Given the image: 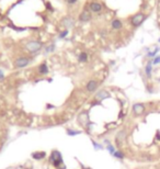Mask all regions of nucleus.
<instances>
[{"mask_svg":"<svg viewBox=\"0 0 160 169\" xmlns=\"http://www.w3.org/2000/svg\"><path fill=\"white\" fill-rule=\"evenodd\" d=\"M30 64V59L28 57H19L15 63V66L17 68H24Z\"/></svg>","mask_w":160,"mask_h":169,"instance_id":"nucleus-6","label":"nucleus"},{"mask_svg":"<svg viewBox=\"0 0 160 169\" xmlns=\"http://www.w3.org/2000/svg\"><path fill=\"white\" fill-rule=\"evenodd\" d=\"M158 80H159V81H160V78H159V79H158Z\"/></svg>","mask_w":160,"mask_h":169,"instance_id":"nucleus-27","label":"nucleus"},{"mask_svg":"<svg viewBox=\"0 0 160 169\" xmlns=\"http://www.w3.org/2000/svg\"><path fill=\"white\" fill-rule=\"evenodd\" d=\"M104 143L108 144V145H106V149L109 150L110 154H111V155L114 154V152H115V150H116V149H115V147H114V145H112V144L110 143L109 140H104Z\"/></svg>","mask_w":160,"mask_h":169,"instance_id":"nucleus-14","label":"nucleus"},{"mask_svg":"<svg viewBox=\"0 0 160 169\" xmlns=\"http://www.w3.org/2000/svg\"><path fill=\"white\" fill-rule=\"evenodd\" d=\"M3 78H5V74H3V72L0 69V80H2Z\"/></svg>","mask_w":160,"mask_h":169,"instance_id":"nucleus-25","label":"nucleus"},{"mask_svg":"<svg viewBox=\"0 0 160 169\" xmlns=\"http://www.w3.org/2000/svg\"><path fill=\"white\" fill-rule=\"evenodd\" d=\"M63 25L64 26H72V25H74V21L70 19V18H65L63 21Z\"/></svg>","mask_w":160,"mask_h":169,"instance_id":"nucleus-17","label":"nucleus"},{"mask_svg":"<svg viewBox=\"0 0 160 169\" xmlns=\"http://www.w3.org/2000/svg\"><path fill=\"white\" fill-rule=\"evenodd\" d=\"M112 28L115 30H118L122 28V22H121L120 20H117V19H115V20L112 21Z\"/></svg>","mask_w":160,"mask_h":169,"instance_id":"nucleus-16","label":"nucleus"},{"mask_svg":"<svg viewBox=\"0 0 160 169\" xmlns=\"http://www.w3.org/2000/svg\"><path fill=\"white\" fill-rule=\"evenodd\" d=\"M113 157L117 158V159H123L124 157H125V155H124L123 152H121V150H115L114 154L112 155Z\"/></svg>","mask_w":160,"mask_h":169,"instance_id":"nucleus-18","label":"nucleus"},{"mask_svg":"<svg viewBox=\"0 0 160 169\" xmlns=\"http://www.w3.org/2000/svg\"><path fill=\"white\" fill-rule=\"evenodd\" d=\"M67 34H68V31L66 30V31H64V32H62V33H60V34H59V37H60V39H64V37H65Z\"/></svg>","mask_w":160,"mask_h":169,"instance_id":"nucleus-21","label":"nucleus"},{"mask_svg":"<svg viewBox=\"0 0 160 169\" xmlns=\"http://www.w3.org/2000/svg\"><path fill=\"white\" fill-rule=\"evenodd\" d=\"M152 63H154L155 65H156V64H159V63H160V56H157V57L155 58L154 62H152Z\"/></svg>","mask_w":160,"mask_h":169,"instance_id":"nucleus-23","label":"nucleus"},{"mask_svg":"<svg viewBox=\"0 0 160 169\" xmlns=\"http://www.w3.org/2000/svg\"><path fill=\"white\" fill-rule=\"evenodd\" d=\"M111 96H110V93L106 90H100L99 92H97V95H95V100L98 101H103L105 100V99H108V98H110Z\"/></svg>","mask_w":160,"mask_h":169,"instance_id":"nucleus-8","label":"nucleus"},{"mask_svg":"<svg viewBox=\"0 0 160 169\" xmlns=\"http://www.w3.org/2000/svg\"><path fill=\"white\" fill-rule=\"evenodd\" d=\"M145 18H146L145 15H143V13H137V15H135L134 17L132 18L131 22H132V24H133L134 26H138V25H140V24L144 22Z\"/></svg>","mask_w":160,"mask_h":169,"instance_id":"nucleus-5","label":"nucleus"},{"mask_svg":"<svg viewBox=\"0 0 160 169\" xmlns=\"http://www.w3.org/2000/svg\"><path fill=\"white\" fill-rule=\"evenodd\" d=\"M145 106H144L143 103H134L133 104V108H132V111L134 113V115L136 117H140V115H143L145 113Z\"/></svg>","mask_w":160,"mask_h":169,"instance_id":"nucleus-3","label":"nucleus"},{"mask_svg":"<svg viewBox=\"0 0 160 169\" xmlns=\"http://www.w3.org/2000/svg\"><path fill=\"white\" fill-rule=\"evenodd\" d=\"M32 158L35 159V161H41V159H43V158L46 157V153L45 152H34L32 153Z\"/></svg>","mask_w":160,"mask_h":169,"instance_id":"nucleus-9","label":"nucleus"},{"mask_svg":"<svg viewBox=\"0 0 160 169\" xmlns=\"http://www.w3.org/2000/svg\"><path fill=\"white\" fill-rule=\"evenodd\" d=\"M66 133H67V135H69V136H76V135L80 134L81 131H78V130H72V129H67L66 130Z\"/></svg>","mask_w":160,"mask_h":169,"instance_id":"nucleus-15","label":"nucleus"},{"mask_svg":"<svg viewBox=\"0 0 160 169\" xmlns=\"http://www.w3.org/2000/svg\"><path fill=\"white\" fill-rule=\"evenodd\" d=\"M90 10L93 12H100L102 10V6L99 2H91L90 3Z\"/></svg>","mask_w":160,"mask_h":169,"instance_id":"nucleus-11","label":"nucleus"},{"mask_svg":"<svg viewBox=\"0 0 160 169\" xmlns=\"http://www.w3.org/2000/svg\"><path fill=\"white\" fill-rule=\"evenodd\" d=\"M159 42H160V39H159Z\"/></svg>","mask_w":160,"mask_h":169,"instance_id":"nucleus-28","label":"nucleus"},{"mask_svg":"<svg viewBox=\"0 0 160 169\" xmlns=\"http://www.w3.org/2000/svg\"><path fill=\"white\" fill-rule=\"evenodd\" d=\"M91 142H92V144H93V147H95V150H101V149H103V146L101 145V144L97 143V142L93 140H91Z\"/></svg>","mask_w":160,"mask_h":169,"instance_id":"nucleus-20","label":"nucleus"},{"mask_svg":"<svg viewBox=\"0 0 160 169\" xmlns=\"http://www.w3.org/2000/svg\"><path fill=\"white\" fill-rule=\"evenodd\" d=\"M78 59H79L80 63H86L87 60H88V54H87L86 52L80 53L79 56H78Z\"/></svg>","mask_w":160,"mask_h":169,"instance_id":"nucleus-13","label":"nucleus"},{"mask_svg":"<svg viewBox=\"0 0 160 169\" xmlns=\"http://www.w3.org/2000/svg\"><path fill=\"white\" fill-rule=\"evenodd\" d=\"M158 51H159V49H156L154 52H152V53H149L148 55H149V56H155V55H156V53H157Z\"/></svg>","mask_w":160,"mask_h":169,"instance_id":"nucleus-24","label":"nucleus"},{"mask_svg":"<svg viewBox=\"0 0 160 169\" xmlns=\"http://www.w3.org/2000/svg\"><path fill=\"white\" fill-rule=\"evenodd\" d=\"M49 163H51L52 166L55 167V168H59V167L63 165L64 164L63 156H62V154H60L59 150L55 149V150L52 152L51 157H49Z\"/></svg>","mask_w":160,"mask_h":169,"instance_id":"nucleus-1","label":"nucleus"},{"mask_svg":"<svg viewBox=\"0 0 160 169\" xmlns=\"http://www.w3.org/2000/svg\"><path fill=\"white\" fill-rule=\"evenodd\" d=\"M25 49L30 53H36V52L41 51V49H42V43L38 42V41H31L25 45Z\"/></svg>","mask_w":160,"mask_h":169,"instance_id":"nucleus-2","label":"nucleus"},{"mask_svg":"<svg viewBox=\"0 0 160 169\" xmlns=\"http://www.w3.org/2000/svg\"><path fill=\"white\" fill-rule=\"evenodd\" d=\"M76 1H77V0H68V2H69V3H75Z\"/></svg>","mask_w":160,"mask_h":169,"instance_id":"nucleus-26","label":"nucleus"},{"mask_svg":"<svg viewBox=\"0 0 160 169\" xmlns=\"http://www.w3.org/2000/svg\"><path fill=\"white\" fill-rule=\"evenodd\" d=\"M98 86H99V83L97 80H89L86 85V89L89 93H93L98 89Z\"/></svg>","mask_w":160,"mask_h":169,"instance_id":"nucleus-7","label":"nucleus"},{"mask_svg":"<svg viewBox=\"0 0 160 169\" xmlns=\"http://www.w3.org/2000/svg\"><path fill=\"white\" fill-rule=\"evenodd\" d=\"M54 49H55V46H54V45H49L48 47L46 49V52H47V53H49V52L54 51Z\"/></svg>","mask_w":160,"mask_h":169,"instance_id":"nucleus-22","label":"nucleus"},{"mask_svg":"<svg viewBox=\"0 0 160 169\" xmlns=\"http://www.w3.org/2000/svg\"><path fill=\"white\" fill-rule=\"evenodd\" d=\"M90 13H89L87 10H85V11H82L81 13H80V15H79V20L80 21H82V22H87V21H89L90 20Z\"/></svg>","mask_w":160,"mask_h":169,"instance_id":"nucleus-10","label":"nucleus"},{"mask_svg":"<svg viewBox=\"0 0 160 169\" xmlns=\"http://www.w3.org/2000/svg\"><path fill=\"white\" fill-rule=\"evenodd\" d=\"M126 131L125 130H121L120 132L116 134V137H115V143H116V146L121 147L123 145V143L126 140Z\"/></svg>","mask_w":160,"mask_h":169,"instance_id":"nucleus-4","label":"nucleus"},{"mask_svg":"<svg viewBox=\"0 0 160 169\" xmlns=\"http://www.w3.org/2000/svg\"><path fill=\"white\" fill-rule=\"evenodd\" d=\"M38 73H40L41 75H46L48 73V67H47V65H46L45 63L41 64L40 66H38Z\"/></svg>","mask_w":160,"mask_h":169,"instance_id":"nucleus-12","label":"nucleus"},{"mask_svg":"<svg viewBox=\"0 0 160 169\" xmlns=\"http://www.w3.org/2000/svg\"><path fill=\"white\" fill-rule=\"evenodd\" d=\"M145 70H146V75H147V77H150V76H152V63L147 64Z\"/></svg>","mask_w":160,"mask_h":169,"instance_id":"nucleus-19","label":"nucleus"}]
</instances>
